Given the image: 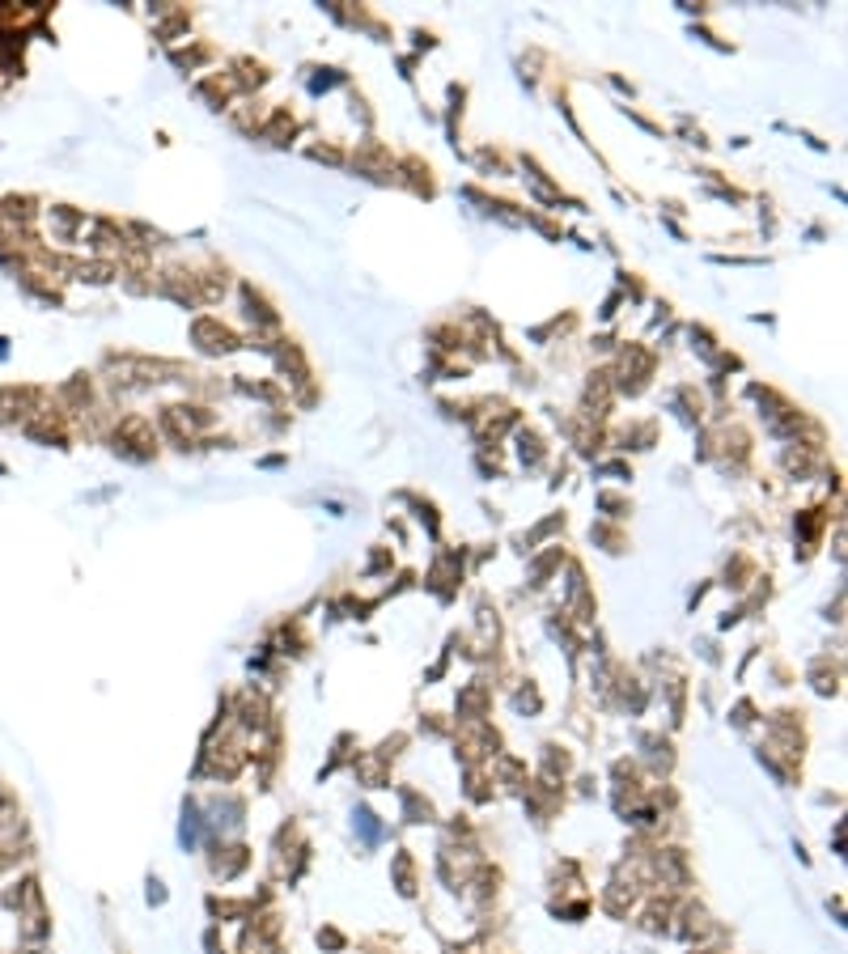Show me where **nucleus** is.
Wrapping results in <instances>:
<instances>
[{
  "label": "nucleus",
  "mask_w": 848,
  "mask_h": 954,
  "mask_svg": "<svg viewBox=\"0 0 848 954\" xmlns=\"http://www.w3.org/2000/svg\"><path fill=\"white\" fill-rule=\"evenodd\" d=\"M5 344H9V340H5V336H0V356H5V353H9V348H5Z\"/></svg>",
  "instance_id": "f257e3e1"
}]
</instances>
